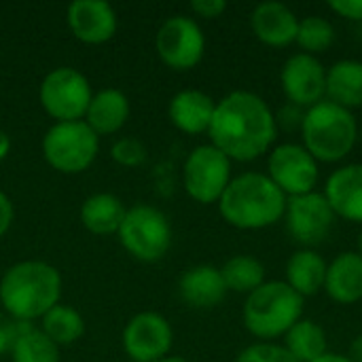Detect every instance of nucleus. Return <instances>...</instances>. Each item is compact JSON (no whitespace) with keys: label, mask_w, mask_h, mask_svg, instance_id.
<instances>
[{"label":"nucleus","mask_w":362,"mask_h":362,"mask_svg":"<svg viewBox=\"0 0 362 362\" xmlns=\"http://www.w3.org/2000/svg\"><path fill=\"white\" fill-rule=\"evenodd\" d=\"M208 136L210 144L231 161H255L274 148L278 121L261 95L231 91L216 102Z\"/></svg>","instance_id":"f257e3e1"},{"label":"nucleus","mask_w":362,"mask_h":362,"mask_svg":"<svg viewBox=\"0 0 362 362\" xmlns=\"http://www.w3.org/2000/svg\"><path fill=\"white\" fill-rule=\"evenodd\" d=\"M286 199L288 197L267 174L246 172L231 178L218 199V210L227 225L244 231H259L284 218Z\"/></svg>","instance_id":"f03ea898"},{"label":"nucleus","mask_w":362,"mask_h":362,"mask_svg":"<svg viewBox=\"0 0 362 362\" xmlns=\"http://www.w3.org/2000/svg\"><path fill=\"white\" fill-rule=\"evenodd\" d=\"M59 293V272L42 261H21L8 267L0 280V301L19 320L42 318L57 305Z\"/></svg>","instance_id":"7ed1b4c3"},{"label":"nucleus","mask_w":362,"mask_h":362,"mask_svg":"<svg viewBox=\"0 0 362 362\" xmlns=\"http://www.w3.org/2000/svg\"><path fill=\"white\" fill-rule=\"evenodd\" d=\"M299 129L305 151L318 163H337L346 159L361 134L354 112L331 100H322L308 108Z\"/></svg>","instance_id":"20e7f679"},{"label":"nucleus","mask_w":362,"mask_h":362,"mask_svg":"<svg viewBox=\"0 0 362 362\" xmlns=\"http://www.w3.org/2000/svg\"><path fill=\"white\" fill-rule=\"evenodd\" d=\"M303 305L305 299L284 280H267L246 295L242 310L244 327L250 335L263 341L284 337L288 329L303 318Z\"/></svg>","instance_id":"39448f33"},{"label":"nucleus","mask_w":362,"mask_h":362,"mask_svg":"<svg viewBox=\"0 0 362 362\" xmlns=\"http://www.w3.org/2000/svg\"><path fill=\"white\" fill-rule=\"evenodd\" d=\"M100 146V136L85 121L55 123L42 138V155L51 168L64 174L87 170Z\"/></svg>","instance_id":"423d86ee"},{"label":"nucleus","mask_w":362,"mask_h":362,"mask_svg":"<svg viewBox=\"0 0 362 362\" xmlns=\"http://www.w3.org/2000/svg\"><path fill=\"white\" fill-rule=\"evenodd\" d=\"M119 238L125 250L140 261H159L172 244V227L168 216L146 204H138L125 212L119 227Z\"/></svg>","instance_id":"0eeeda50"},{"label":"nucleus","mask_w":362,"mask_h":362,"mask_svg":"<svg viewBox=\"0 0 362 362\" xmlns=\"http://www.w3.org/2000/svg\"><path fill=\"white\" fill-rule=\"evenodd\" d=\"M187 193L199 204H214L221 199L231 182V159L212 144L193 148L182 168Z\"/></svg>","instance_id":"6e6552de"},{"label":"nucleus","mask_w":362,"mask_h":362,"mask_svg":"<svg viewBox=\"0 0 362 362\" xmlns=\"http://www.w3.org/2000/svg\"><path fill=\"white\" fill-rule=\"evenodd\" d=\"M91 102L85 74L74 68H55L40 83V104L57 123L81 121Z\"/></svg>","instance_id":"1a4fd4ad"},{"label":"nucleus","mask_w":362,"mask_h":362,"mask_svg":"<svg viewBox=\"0 0 362 362\" xmlns=\"http://www.w3.org/2000/svg\"><path fill=\"white\" fill-rule=\"evenodd\" d=\"M267 176L286 197H297L316 191L320 170L303 144L282 142L269 151Z\"/></svg>","instance_id":"9d476101"},{"label":"nucleus","mask_w":362,"mask_h":362,"mask_svg":"<svg viewBox=\"0 0 362 362\" xmlns=\"http://www.w3.org/2000/svg\"><path fill=\"white\" fill-rule=\"evenodd\" d=\"M155 45L163 64L174 70H189L202 62L206 38L195 19L174 15L161 23Z\"/></svg>","instance_id":"9b49d317"},{"label":"nucleus","mask_w":362,"mask_h":362,"mask_svg":"<svg viewBox=\"0 0 362 362\" xmlns=\"http://www.w3.org/2000/svg\"><path fill=\"white\" fill-rule=\"evenodd\" d=\"M280 85L293 106L308 110L327 98V68L316 55L293 53L280 70Z\"/></svg>","instance_id":"f8f14e48"},{"label":"nucleus","mask_w":362,"mask_h":362,"mask_svg":"<svg viewBox=\"0 0 362 362\" xmlns=\"http://www.w3.org/2000/svg\"><path fill=\"white\" fill-rule=\"evenodd\" d=\"M284 221L295 242L303 246H314L327 238L337 216L331 210L327 197L318 191H312V193L286 199Z\"/></svg>","instance_id":"ddd939ff"},{"label":"nucleus","mask_w":362,"mask_h":362,"mask_svg":"<svg viewBox=\"0 0 362 362\" xmlns=\"http://www.w3.org/2000/svg\"><path fill=\"white\" fill-rule=\"evenodd\" d=\"M172 327L157 312L134 316L123 331V348L132 362H159L172 348Z\"/></svg>","instance_id":"4468645a"},{"label":"nucleus","mask_w":362,"mask_h":362,"mask_svg":"<svg viewBox=\"0 0 362 362\" xmlns=\"http://www.w3.org/2000/svg\"><path fill=\"white\" fill-rule=\"evenodd\" d=\"M68 25L78 40L100 45L115 36L117 13L104 0H74L68 6Z\"/></svg>","instance_id":"2eb2a0df"},{"label":"nucleus","mask_w":362,"mask_h":362,"mask_svg":"<svg viewBox=\"0 0 362 362\" xmlns=\"http://www.w3.org/2000/svg\"><path fill=\"white\" fill-rule=\"evenodd\" d=\"M322 195L337 218L362 225V163H348L331 172Z\"/></svg>","instance_id":"dca6fc26"},{"label":"nucleus","mask_w":362,"mask_h":362,"mask_svg":"<svg viewBox=\"0 0 362 362\" xmlns=\"http://www.w3.org/2000/svg\"><path fill=\"white\" fill-rule=\"evenodd\" d=\"M255 36L269 47H288L297 40L299 19L284 2H261L250 13Z\"/></svg>","instance_id":"f3484780"},{"label":"nucleus","mask_w":362,"mask_h":362,"mask_svg":"<svg viewBox=\"0 0 362 362\" xmlns=\"http://www.w3.org/2000/svg\"><path fill=\"white\" fill-rule=\"evenodd\" d=\"M325 293L339 305L362 301V257L356 250L339 252L327 265Z\"/></svg>","instance_id":"a211bd4d"},{"label":"nucleus","mask_w":362,"mask_h":362,"mask_svg":"<svg viewBox=\"0 0 362 362\" xmlns=\"http://www.w3.org/2000/svg\"><path fill=\"white\" fill-rule=\"evenodd\" d=\"M178 293L185 303L197 310L216 308L225 295L229 293L218 267L212 265H195L187 269L178 282Z\"/></svg>","instance_id":"6ab92c4d"},{"label":"nucleus","mask_w":362,"mask_h":362,"mask_svg":"<svg viewBox=\"0 0 362 362\" xmlns=\"http://www.w3.org/2000/svg\"><path fill=\"white\" fill-rule=\"evenodd\" d=\"M216 102L199 91V89H185L178 91L170 102V121L185 134H204L210 129L214 117Z\"/></svg>","instance_id":"aec40b11"},{"label":"nucleus","mask_w":362,"mask_h":362,"mask_svg":"<svg viewBox=\"0 0 362 362\" xmlns=\"http://www.w3.org/2000/svg\"><path fill=\"white\" fill-rule=\"evenodd\" d=\"M327 261L312 248H301L286 261V284L303 299L325 291Z\"/></svg>","instance_id":"412c9836"},{"label":"nucleus","mask_w":362,"mask_h":362,"mask_svg":"<svg viewBox=\"0 0 362 362\" xmlns=\"http://www.w3.org/2000/svg\"><path fill=\"white\" fill-rule=\"evenodd\" d=\"M87 125L98 134H115L119 132L129 117V100L119 89H102L91 95L89 108L85 112Z\"/></svg>","instance_id":"4be33fe9"},{"label":"nucleus","mask_w":362,"mask_h":362,"mask_svg":"<svg viewBox=\"0 0 362 362\" xmlns=\"http://www.w3.org/2000/svg\"><path fill=\"white\" fill-rule=\"evenodd\" d=\"M348 110L362 106V62L339 59L327 68V98Z\"/></svg>","instance_id":"5701e85b"},{"label":"nucleus","mask_w":362,"mask_h":362,"mask_svg":"<svg viewBox=\"0 0 362 362\" xmlns=\"http://www.w3.org/2000/svg\"><path fill=\"white\" fill-rule=\"evenodd\" d=\"M125 208L119 197L110 193H95L85 199L81 206V221L85 229H89L95 235H108L119 231L123 218H125Z\"/></svg>","instance_id":"b1692460"},{"label":"nucleus","mask_w":362,"mask_h":362,"mask_svg":"<svg viewBox=\"0 0 362 362\" xmlns=\"http://www.w3.org/2000/svg\"><path fill=\"white\" fill-rule=\"evenodd\" d=\"M284 350L299 362H314L329 352L325 329L308 318H301L284 335Z\"/></svg>","instance_id":"393cba45"},{"label":"nucleus","mask_w":362,"mask_h":362,"mask_svg":"<svg viewBox=\"0 0 362 362\" xmlns=\"http://www.w3.org/2000/svg\"><path fill=\"white\" fill-rule=\"evenodd\" d=\"M265 265L250 255H235L221 267V276L225 280L227 291L244 295H250L261 284H265Z\"/></svg>","instance_id":"a878e982"},{"label":"nucleus","mask_w":362,"mask_h":362,"mask_svg":"<svg viewBox=\"0 0 362 362\" xmlns=\"http://www.w3.org/2000/svg\"><path fill=\"white\" fill-rule=\"evenodd\" d=\"M42 333L55 346H70L85 333L81 314L68 305H55L42 316Z\"/></svg>","instance_id":"bb28decb"},{"label":"nucleus","mask_w":362,"mask_h":362,"mask_svg":"<svg viewBox=\"0 0 362 362\" xmlns=\"http://www.w3.org/2000/svg\"><path fill=\"white\" fill-rule=\"evenodd\" d=\"M11 356L13 362H59V350L42 331L23 327L13 339Z\"/></svg>","instance_id":"cd10ccee"},{"label":"nucleus","mask_w":362,"mask_h":362,"mask_svg":"<svg viewBox=\"0 0 362 362\" xmlns=\"http://www.w3.org/2000/svg\"><path fill=\"white\" fill-rule=\"evenodd\" d=\"M295 42L303 49V53H322L335 42V25L325 17H303L299 19Z\"/></svg>","instance_id":"c85d7f7f"},{"label":"nucleus","mask_w":362,"mask_h":362,"mask_svg":"<svg viewBox=\"0 0 362 362\" xmlns=\"http://www.w3.org/2000/svg\"><path fill=\"white\" fill-rule=\"evenodd\" d=\"M235 362H299L293 358L284 346L272 344V341H261V344H252L246 350L240 352V356Z\"/></svg>","instance_id":"c756f323"},{"label":"nucleus","mask_w":362,"mask_h":362,"mask_svg":"<svg viewBox=\"0 0 362 362\" xmlns=\"http://www.w3.org/2000/svg\"><path fill=\"white\" fill-rule=\"evenodd\" d=\"M110 157H112L117 163L125 165V168H136V165L144 163V159H146V148H144V144H142L140 140H136V138H121V140H117V142L112 144Z\"/></svg>","instance_id":"7c9ffc66"},{"label":"nucleus","mask_w":362,"mask_h":362,"mask_svg":"<svg viewBox=\"0 0 362 362\" xmlns=\"http://www.w3.org/2000/svg\"><path fill=\"white\" fill-rule=\"evenodd\" d=\"M329 8L344 19L362 21V0H329Z\"/></svg>","instance_id":"2f4dec72"},{"label":"nucleus","mask_w":362,"mask_h":362,"mask_svg":"<svg viewBox=\"0 0 362 362\" xmlns=\"http://www.w3.org/2000/svg\"><path fill=\"white\" fill-rule=\"evenodd\" d=\"M191 8L204 19H214L227 11V2L225 0H193Z\"/></svg>","instance_id":"473e14b6"},{"label":"nucleus","mask_w":362,"mask_h":362,"mask_svg":"<svg viewBox=\"0 0 362 362\" xmlns=\"http://www.w3.org/2000/svg\"><path fill=\"white\" fill-rule=\"evenodd\" d=\"M11 223H13V204H11V199L0 191V238L8 231Z\"/></svg>","instance_id":"72a5a7b5"},{"label":"nucleus","mask_w":362,"mask_h":362,"mask_svg":"<svg viewBox=\"0 0 362 362\" xmlns=\"http://www.w3.org/2000/svg\"><path fill=\"white\" fill-rule=\"evenodd\" d=\"M352 362H362V335H356L350 344V350L346 354Z\"/></svg>","instance_id":"f704fd0d"},{"label":"nucleus","mask_w":362,"mask_h":362,"mask_svg":"<svg viewBox=\"0 0 362 362\" xmlns=\"http://www.w3.org/2000/svg\"><path fill=\"white\" fill-rule=\"evenodd\" d=\"M13 339H15V335H13L8 329L0 327V356H2L4 352H8V350H11V346H13Z\"/></svg>","instance_id":"c9c22d12"},{"label":"nucleus","mask_w":362,"mask_h":362,"mask_svg":"<svg viewBox=\"0 0 362 362\" xmlns=\"http://www.w3.org/2000/svg\"><path fill=\"white\" fill-rule=\"evenodd\" d=\"M314 362H352L346 354H339V352H327L325 356L316 358Z\"/></svg>","instance_id":"e433bc0d"},{"label":"nucleus","mask_w":362,"mask_h":362,"mask_svg":"<svg viewBox=\"0 0 362 362\" xmlns=\"http://www.w3.org/2000/svg\"><path fill=\"white\" fill-rule=\"evenodd\" d=\"M11 151V138L6 136V132L0 129V159H4Z\"/></svg>","instance_id":"4c0bfd02"},{"label":"nucleus","mask_w":362,"mask_h":362,"mask_svg":"<svg viewBox=\"0 0 362 362\" xmlns=\"http://www.w3.org/2000/svg\"><path fill=\"white\" fill-rule=\"evenodd\" d=\"M159 362H187L185 358H178V356H165L163 361H159Z\"/></svg>","instance_id":"58836bf2"},{"label":"nucleus","mask_w":362,"mask_h":362,"mask_svg":"<svg viewBox=\"0 0 362 362\" xmlns=\"http://www.w3.org/2000/svg\"><path fill=\"white\" fill-rule=\"evenodd\" d=\"M356 252L362 257V231L358 233V240H356Z\"/></svg>","instance_id":"ea45409f"},{"label":"nucleus","mask_w":362,"mask_h":362,"mask_svg":"<svg viewBox=\"0 0 362 362\" xmlns=\"http://www.w3.org/2000/svg\"><path fill=\"white\" fill-rule=\"evenodd\" d=\"M358 136H361V140H362V127H361V134H358Z\"/></svg>","instance_id":"a19ab883"}]
</instances>
